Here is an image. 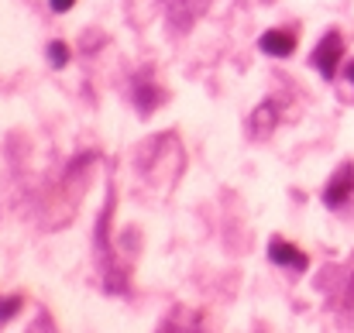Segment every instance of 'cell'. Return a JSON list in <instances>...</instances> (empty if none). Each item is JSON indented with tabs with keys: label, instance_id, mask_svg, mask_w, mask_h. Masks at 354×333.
I'll list each match as a JSON object with an SVG mask.
<instances>
[{
	"label": "cell",
	"instance_id": "obj_6",
	"mask_svg": "<svg viewBox=\"0 0 354 333\" xmlns=\"http://www.w3.org/2000/svg\"><path fill=\"white\" fill-rule=\"evenodd\" d=\"M17 310H21V296H14V299H3V303H0V323H7V320H10Z\"/></svg>",
	"mask_w": 354,
	"mask_h": 333
},
{
	"label": "cell",
	"instance_id": "obj_1",
	"mask_svg": "<svg viewBox=\"0 0 354 333\" xmlns=\"http://www.w3.org/2000/svg\"><path fill=\"white\" fill-rule=\"evenodd\" d=\"M341 55H344V38H341L337 31H327V35L320 38L317 52H313V66L320 69L324 79H334V76H337V62H341Z\"/></svg>",
	"mask_w": 354,
	"mask_h": 333
},
{
	"label": "cell",
	"instance_id": "obj_4",
	"mask_svg": "<svg viewBox=\"0 0 354 333\" xmlns=\"http://www.w3.org/2000/svg\"><path fill=\"white\" fill-rule=\"evenodd\" d=\"M258 48H261L265 55L289 59V55L296 52V35H292V31H279V28H272V31H265V35L258 38Z\"/></svg>",
	"mask_w": 354,
	"mask_h": 333
},
{
	"label": "cell",
	"instance_id": "obj_5",
	"mask_svg": "<svg viewBox=\"0 0 354 333\" xmlns=\"http://www.w3.org/2000/svg\"><path fill=\"white\" fill-rule=\"evenodd\" d=\"M48 62H52L55 69H62V66L69 62V45H66V41H52V45H48Z\"/></svg>",
	"mask_w": 354,
	"mask_h": 333
},
{
	"label": "cell",
	"instance_id": "obj_2",
	"mask_svg": "<svg viewBox=\"0 0 354 333\" xmlns=\"http://www.w3.org/2000/svg\"><path fill=\"white\" fill-rule=\"evenodd\" d=\"M351 196H354V165H341V169L330 175L327 189H324V203H327L330 210H337V207H344Z\"/></svg>",
	"mask_w": 354,
	"mask_h": 333
},
{
	"label": "cell",
	"instance_id": "obj_7",
	"mask_svg": "<svg viewBox=\"0 0 354 333\" xmlns=\"http://www.w3.org/2000/svg\"><path fill=\"white\" fill-rule=\"evenodd\" d=\"M73 3H76V0H48V7H52L55 14H66V10H69Z\"/></svg>",
	"mask_w": 354,
	"mask_h": 333
},
{
	"label": "cell",
	"instance_id": "obj_8",
	"mask_svg": "<svg viewBox=\"0 0 354 333\" xmlns=\"http://www.w3.org/2000/svg\"><path fill=\"white\" fill-rule=\"evenodd\" d=\"M348 79H351V86H354V62L348 66Z\"/></svg>",
	"mask_w": 354,
	"mask_h": 333
},
{
	"label": "cell",
	"instance_id": "obj_3",
	"mask_svg": "<svg viewBox=\"0 0 354 333\" xmlns=\"http://www.w3.org/2000/svg\"><path fill=\"white\" fill-rule=\"evenodd\" d=\"M268 261H272V265H282V268H292V272H303V268L310 265V258H306L296 244H289V240H282V237H275V240L268 244Z\"/></svg>",
	"mask_w": 354,
	"mask_h": 333
}]
</instances>
